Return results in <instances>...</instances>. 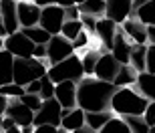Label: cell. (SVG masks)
I'll return each mask as SVG.
<instances>
[{"label": "cell", "mask_w": 155, "mask_h": 133, "mask_svg": "<svg viewBox=\"0 0 155 133\" xmlns=\"http://www.w3.org/2000/svg\"><path fill=\"white\" fill-rule=\"evenodd\" d=\"M117 87L113 83L99 81L95 77H83L77 83V107L85 113H97V111L111 109V97L115 95Z\"/></svg>", "instance_id": "cell-1"}, {"label": "cell", "mask_w": 155, "mask_h": 133, "mask_svg": "<svg viewBox=\"0 0 155 133\" xmlns=\"http://www.w3.org/2000/svg\"><path fill=\"white\" fill-rule=\"evenodd\" d=\"M147 105L149 101L133 87L117 89L115 95L111 97V111L117 113V117H139L145 113Z\"/></svg>", "instance_id": "cell-2"}, {"label": "cell", "mask_w": 155, "mask_h": 133, "mask_svg": "<svg viewBox=\"0 0 155 133\" xmlns=\"http://www.w3.org/2000/svg\"><path fill=\"white\" fill-rule=\"evenodd\" d=\"M46 71H48V67L35 57L32 58H14V65H12V83H16L20 87H26L32 81H40L46 75Z\"/></svg>", "instance_id": "cell-3"}, {"label": "cell", "mask_w": 155, "mask_h": 133, "mask_svg": "<svg viewBox=\"0 0 155 133\" xmlns=\"http://www.w3.org/2000/svg\"><path fill=\"white\" fill-rule=\"evenodd\" d=\"M46 77H48L54 85H57V83H64V81L79 83L81 79L85 77L81 57L71 55L69 58H64V61H61V63L51 65V67H48V71H46Z\"/></svg>", "instance_id": "cell-4"}, {"label": "cell", "mask_w": 155, "mask_h": 133, "mask_svg": "<svg viewBox=\"0 0 155 133\" xmlns=\"http://www.w3.org/2000/svg\"><path fill=\"white\" fill-rule=\"evenodd\" d=\"M61 113H63V107L58 105L57 99H46V101H42V107L35 113L32 127H40V125L61 127V119H63Z\"/></svg>", "instance_id": "cell-5"}, {"label": "cell", "mask_w": 155, "mask_h": 133, "mask_svg": "<svg viewBox=\"0 0 155 133\" xmlns=\"http://www.w3.org/2000/svg\"><path fill=\"white\" fill-rule=\"evenodd\" d=\"M63 24H64V8H61V6H57V4H51V6L40 8L38 26L42 30H46L51 36L61 35Z\"/></svg>", "instance_id": "cell-6"}, {"label": "cell", "mask_w": 155, "mask_h": 133, "mask_svg": "<svg viewBox=\"0 0 155 133\" xmlns=\"http://www.w3.org/2000/svg\"><path fill=\"white\" fill-rule=\"evenodd\" d=\"M35 42L28 41L22 35V30H18L14 35H8L4 38V51L10 52L14 58H32L35 55Z\"/></svg>", "instance_id": "cell-7"}, {"label": "cell", "mask_w": 155, "mask_h": 133, "mask_svg": "<svg viewBox=\"0 0 155 133\" xmlns=\"http://www.w3.org/2000/svg\"><path fill=\"white\" fill-rule=\"evenodd\" d=\"M71 55H75L73 42L67 41L64 36L54 35V36H51V41L46 42V58H48L51 65L61 63V61H64V58H69Z\"/></svg>", "instance_id": "cell-8"}, {"label": "cell", "mask_w": 155, "mask_h": 133, "mask_svg": "<svg viewBox=\"0 0 155 133\" xmlns=\"http://www.w3.org/2000/svg\"><path fill=\"white\" fill-rule=\"evenodd\" d=\"M16 4H18V0H0V24H2L6 36L20 30Z\"/></svg>", "instance_id": "cell-9"}, {"label": "cell", "mask_w": 155, "mask_h": 133, "mask_svg": "<svg viewBox=\"0 0 155 133\" xmlns=\"http://www.w3.org/2000/svg\"><path fill=\"white\" fill-rule=\"evenodd\" d=\"M119 67H121V65L117 63V58L113 57L111 52H105V55L99 57L93 77L99 79V81H105V83H113V81H115V77H117V73H119Z\"/></svg>", "instance_id": "cell-10"}, {"label": "cell", "mask_w": 155, "mask_h": 133, "mask_svg": "<svg viewBox=\"0 0 155 133\" xmlns=\"http://www.w3.org/2000/svg\"><path fill=\"white\" fill-rule=\"evenodd\" d=\"M6 117H10L16 127H30L32 121H35V113L26 107L24 103H20L18 99H12L8 103V109H6Z\"/></svg>", "instance_id": "cell-11"}, {"label": "cell", "mask_w": 155, "mask_h": 133, "mask_svg": "<svg viewBox=\"0 0 155 133\" xmlns=\"http://www.w3.org/2000/svg\"><path fill=\"white\" fill-rule=\"evenodd\" d=\"M131 2L133 0H105V18L123 24L131 16Z\"/></svg>", "instance_id": "cell-12"}, {"label": "cell", "mask_w": 155, "mask_h": 133, "mask_svg": "<svg viewBox=\"0 0 155 133\" xmlns=\"http://www.w3.org/2000/svg\"><path fill=\"white\" fill-rule=\"evenodd\" d=\"M16 12H18V24H20V28L38 26V20H40V8L35 4V2H28V0H18Z\"/></svg>", "instance_id": "cell-13"}, {"label": "cell", "mask_w": 155, "mask_h": 133, "mask_svg": "<svg viewBox=\"0 0 155 133\" xmlns=\"http://www.w3.org/2000/svg\"><path fill=\"white\" fill-rule=\"evenodd\" d=\"M54 99L63 109H75L77 107V83L64 81L54 85Z\"/></svg>", "instance_id": "cell-14"}, {"label": "cell", "mask_w": 155, "mask_h": 133, "mask_svg": "<svg viewBox=\"0 0 155 133\" xmlns=\"http://www.w3.org/2000/svg\"><path fill=\"white\" fill-rule=\"evenodd\" d=\"M131 41L125 36V32L121 28H117V35H115V41H113V46H111V55L117 58L119 65H129V55H131Z\"/></svg>", "instance_id": "cell-15"}, {"label": "cell", "mask_w": 155, "mask_h": 133, "mask_svg": "<svg viewBox=\"0 0 155 133\" xmlns=\"http://www.w3.org/2000/svg\"><path fill=\"white\" fill-rule=\"evenodd\" d=\"M121 30L129 41H133V45H147V26L141 24L137 18H127Z\"/></svg>", "instance_id": "cell-16"}, {"label": "cell", "mask_w": 155, "mask_h": 133, "mask_svg": "<svg viewBox=\"0 0 155 133\" xmlns=\"http://www.w3.org/2000/svg\"><path fill=\"white\" fill-rule=\"evenodd\" d=\"M117 26L113 20H109V18H99L97 20V28H95V35L99 36V41L105 45V48L107 51H111V46H113V41H115V35H117Z\"/></svg>", "instance_id": "cell-17"}, {"label": "cell", "mask_w": 155, "mask_h": 133, "mask_svg": "<svg viewBox=\"0 0 155 133\" xmlns=\"http://www.w3.org/2000/svg\"><path fill=\"white\" fill-rule=\"evenodd\" d=\"M63 119H61V127L67 133H73L77 129H81L85 125V111L81 107H75V109H63Z\"/></svg>", "instance_id": "cell-18"}, {"label": "cell", "mask_w": 155, "mask_h": 133, "mask_svg": "<svg viewBox=\"0 0 155 133\" xmlns=\"http://www.w3.org/2000/svg\"><path fill=\"white\" fill-rule=\"evenodd\" d=\"M133 89H135L139 95H143L149 103H153L155 101V75L153 73H139Z\"/></svg>", "instance_id": "cell-19"}, {"label": "cell", "mask_w": 155, "mask_h": 133, "mask_svg": "<svg viewBox=\"0 0 155 133\" xmlns=\"http://www.w3.org/2000/svg\"><path fill=\"white\" fill-rule=\"evenodd\" d=\"M137 71L133 69L131 65H121L119 67V73H117L115 81H113V85H115L117 89H123V87H133L135 85V81H137Z\"/></svg>", "instance_id": "cell-20"}, {"label": "cell", "mask_w": 155, "mask_h": 133, "mask_svg": "<svg viewBox=\"0 0 155 133\" xmlns=\"http://www.w3.org/2000/svg\"><path fill=\"white\" fill-rule=\"evenodd\" d=\"M129 18H137L139 22L145 24V26H155V0H149L141 8L133 10Z\"/></svg>", "instance_id": "cell-21"}, {"label": "cell", "mask_w": 155, "mask_h": 133, "mask_svg": "<svg viewBox=\"0 0 155 133\" xmlns=\"http://www.w3.org/2000/svg\"><path fill=\"white\" fill-rule=\"evenodd\" d=\"M12 65H14V57L2 48L0 51V87L12 83Z\"/></svg>", "instance_id": "cell-22"}, {"label": "cell", "mask_w": 155, "mask_h": 133, "mask_svg": "<svg viewBox=\"0 0 155 133\" xmlns=\"http://www.w3.org/2000/svg\"><path fill=\"white\" fill-rule=\"evenodd\" d=\"M145 58H147V45H133L129 55V65L137 73H145Z\"/></svg>", "instance_id": "cell-23"}, {"label": "cell", "mask_w": 155, "mask_h": 133, "mask_svg": "<svg viewBox=\"0 0 155 133\" xmlns=\"http://www.w3.org/2000/svg\"><path fill=\"white\" fill-rule=\"evenodd\" d=\"M113 113L111 111H97V113H85V125L91 127L93 131H99V129L107 125V121L113 119Z\"/></svg>", "instance_id": "cell-24"}, {"label": "cell", "mask_w": 155, "mask_h": 133, "mask_svg": "<svg viewBox=\"0 0 155 133\" xmlns=\"http://www.w3.org/2000/svg\"><path fill=\"white\" fill-rule=\"evenodd\" d=\"M77 6H79L81 14H89V16H95V18L105 14V0H87V2Z\"/></svg>", "instance_id": "cell-25"}, {"label": "cell", "mask_w": 155, "mask_h": 133, "mask_svg": "<svg viewBox=\"0 0 155 133\" xmlns=\"http://www.w3.org/2000/svg\"><path fill=\"white\" fill-rule=\"evenodd\" d=\"M22 30V35L28 38V41H32L35 45H46V42L51 41V35L46 32V30H42L40 26H30V28H20Z\"/></svg>", "instance_id": "cell-26"}, {"label": "cell", "mask_w": 155, "mask_h": 133, "mask_svg": "<svg viewBox=\"0 0 155 133\" xmlns=\"http://www.w3.org/2000/svg\"><path fill=\"white\" fill-rule=\"evenodd\" d=\"M83 32V24H81V20H64L63 28H61V36H64L67 41H75L77 36Z\"/></svg>", "instance_id": "cell-27"}, {"label": "cell", "mask_w": 155, "mask_h": 133, "mask_svg": "<svg viewBox=\"0 0 155 133\" xmlns=\"http://www.w3.org/2000/svg\"><path fill=\"white\" fill-rule=\"evenodd\" d=\"M97 133H131L129 131V127H127V123L121 119V117H113L111 121H107V125H103V127L99 129Z\"/></svg>", "instance_id": "cell-28"}, {"label": "cell", "mask_w": 155, "mask_h": 133, "mask_svg": "<svg viewBox=\"0 0 155 133\" xmlns=\"http://www.w3.org/2000/svg\"><path fill=\"white\" fill-rule=\"evenodd\" d=\"M121 119L127 123V127H129L131 133H149V125H147V121L143 119V115H139V117H121Z\"/></svg>", "instance_id": "cell-29"}, {"label": "cell", "mask_w": 155, "mask_h": 133, "mask_svg": "<svg viewBox=\"0 0 155 133\" xmlns=\"http://www.w3.org/2000/svg\"><path fill=\"white\" fill-rule=\"evenodd\" d=\"M99 52H93L89 51L85 55V57L81 58V63H83V71H85V77H93V73H95V67H97V61H99Z\"/></svg>", "instance_id": "cell-30"}, {"label": "cell", "mask_w": 155, "mask_h": 133, "mask_svg": "<svg viewBox=\"0 0 155 133\" xmlns=\"http://www.w3.org/2000/svg\"><path fill=\"white\" fill-rule=\"evenodd\" d=\"M38 97L42 99V101H46V99H54V83H52L46 75L40 79V93H38Z\"/></svg>", "instance_id": "cell-31"}, {"label": "cell", "mask_w": 155, "mask_h": 133, "mask_svg": "<svg viewBox=\"0 0 155 133\" xmlns=\"http://www.w3.org/2000/svg\"><path fill=\"white\" fill-rule=\"evenodd\" d=\"M0 95H4V97L8 99H20L24 95V87H20V85H16V83H8V85H2L0 87Z\"/></svg>", "instance_id": "cell-32"}, {"label": "cell", "mask_w": 155, "mask_h": 133, "mask_svg": "<svg viewBox=\"0 0 155 133\" xmlns=\"http://www.w3.org/2000/svg\"><path fill=\"white\" fill-rule=\"evenodd\" d=\"M18 101H20V103H24L30 111H32V113H36V111L42 107V99H40L38 95H30V93H24Z\"/></svg>", "instance_id": "cell-33"}, {"label": "cell", "mask_w": 155, "mask_h": 133, "mask_svg": "<svg viewBox=\"0 0 155 133\" xmlns=\"http://www.w3.org/2000/svg\"><path fill=\"white\" fill-rule=\"evenodd\" d=\"M81 24H83V30L87 35H95V28H97V20L99 18L95 16H89V14H81Z\"/></svg>", "instance_id": "cell-34"}, {"label": "cell", "mask_w": 155, "mask_h": 133, "mask_svg": "<svg viewBox=\"0 0 155 133\" xmlns=\"http://www.w3.org/2000/svg\"><path fill=\"white\" fill-rule=\"evenodd\" d=\"M145 73L155 75V45H147V58H145Z\"/></svg>", "instance_id": "cell-35"}, {"label": "cell", "mask_w": 155, "mask_h": 133, "mask_svg": "<svg viewBox=\"0 0 155 133\" xmlns=\"http://www.w3.org/2000/svg\"><path fill=\"white\" fill-rule=\"evenodd\" d=\"M143 119L147 121L149 127H155V101L147 105V109H145V113H143Z\"/></svg>", "instance_id": "cell-36"}, {"label": "cell", "mask_w": 155, "mask_h": 133, "mask_svg": "<svg viewBox=\"0 0 155 133\" xmlns=\"http://www.w3.org/2000/svg\"><path fill=\"white\" fill-rule=\"evenodd\" d=\"M79 18H81V12H79V6L77 4L64 8V20H79Z\"/></svg>", "instance_id": "cell-37"}, {"label": "cell", "mask_w": 155, "mask_h": 133, "mask_svg": "<svg viewBox=\"0 0 155 133\" xmlns=\"http://www.w3.org/2000/svg\"><path fill=\"white\" fill-rule=\"evenodd\" d=\"M87 45H89V35L83 30L75 41H73V51H79V48H83V46H87Z\"/></svg>", "instance_id": "cell-38"}, {"label": "cell", "mask_w": 155, "mask_h": 133, "mask_svg": "<svg viewBox=\"0 0 155 133\" xmlns=\"http://www.w3.org/2000/svg\"><path fill=\"white\" fill-rule=\"evenodd\" d=\"M32 133H67L63 127H52V125H40V127H35Z\"/></svg>", "instance_id": "cell-39"}, {"label": "cell", "mask_w": 155, "mask_h": 133, "mask_svg": "<svg viewBox=\"0 0 155 133\" xmlns=\"http://www.w3.org/2000/svg\"><path fill=\"white\" fill-rule=\"evenodd\" d=\"M12 127H16V125H14V121H12L10 117H2V119H0V133L2 131H8V129H12Z\"/></svg>", "instance_id": "cell-40"}, {"label": "cell", "mask_w": 155, "mask_h": 133, "mask_svg": "<svg viewBox=\"0 0 155 133\" xmlns=\"http://www.w3.org/2000/svg\"><path fill=\"white\" fill-rule=\"evenodd\" d=\"M24 93H30V95H38L40 93V81H32L24 87Z\"/></svg>", "instance_id": "cell-41"}, {"label": "cell", "mask_w": 155, "mask_h": 133, "mask_svg": "<svg viewBox=\"0 0 155 133\" xmlns=\"http://www.w3.org/2000/svg\"><path fill=\"white\" fill-rule=\"evenodd\" d=\"M35 58H38V61H42V57H46V45H36L35 46V55H32Z\"/></svg>", "instance_id": "cell-42"}, {"label": "cell", "mask_w": 155, "mask_h": 133, "mask_svg": "<svg viewBox=\"0 0 155 133\" xmlns=\"http://www.w3.org/2000/svg\"><path fill=\"white\" fill-rule=\"evenodd\" d=\"M8 103H10V99L4 97V95H0V119L6 115V109H8Z\"/></svg>", "instance_id": "cell-43"}, {"label": "cell", "mask_w": 155, "mask_h": 133, "mask_svg": "<svg viewBox=\"0 0 155 133\" xmlns=\"http://www.w3.org/2000/svg\"><path fill=\"white\" fill-rule=\"evenodd\" d=\"M147 45H155V26H147Z\"/></svg>", "instance_id": "cell-44"}, {"label": "cell", "mask_w": 155, "mask_h": 133, "mask_svg": "<svg viewBox=\"0 0 155 133\" xmlns=\"http://www.w3.org/2000/svg\"><path fill=\"white\" fill-rule=\"evenodd\" d=\"M52 4H57V6H61V8H67V6H73L75 2L73 0H51Z\"/></svg>", "instance_id": "cell-45"}, {"label": "cell", "mask_w": 155, "mask_h": 133, "mask_svg": "<svg viewBox=\"0 0 155 133\" xmlns=\"http://www.w3.org/2000/svg\"><path fill=\"white\" fill-rule=\"evenodd\" d=\"M147 2H149V0H133V2H131V12L137 10V8H141V6L147 4Z\"/></svg>", "instance_id": "cell-46"}, {"label": "cell", "mask_w": 155, "mask_h": 133, "mask_svg": "<svg viewBox=\"0 0 155 133\" xmlns=\"http://www.w3.org/2000/svg\"><path fill=\"white\" fill-rule=\"evenodd\" d=\"M32 2H35L38 8H45V6H51V4H52L51 0H32Z\"/></svg>", "instance_id": "cell-47"}, {"label": "cell", "mask_w": 155, "mask_h": 133, "mask_svg": "<svg viewBox=\"0 0 155 133\" xmlns=\"http://www.w3.org/2000/svg\"><path fill=\"white\" fill-rule=\"evenodd\" d=\"M4 38H6V32H4V28H2V24H0V51L4 48Z\"/></svg>", "instance_id": "cell-48"}, {"label": "cell", "mask_w": 155, "mask_h": 133, "mask_svg": "<svg viewBox=\"0 0 155 133\" xmlns=\"http://www.w3.org/2000/svg\"><path fill=\"white\" fill-rule=\"evenodd\" d=\"M73 133H97V131H93L91 127H87V125H83L81 129H77V131H73Z\"/></svg>", "instance_id": "cell-49"}, {"label": "cell", "mask_w": 155, "mask_h": 133, "mask_svg": "<svg viewBox=\"0 0 155 133\" xmlns=\"http://www.w3.org/2000/svg\"><path fill=\"white\" fill-rule=\"evenodd\" d=\"M2 133H22L18 127H12V129H8V131H2Z\"/></svg>", "instance_id": "cell-50"}, {"label": "cell", "mask_w": 155, "mask_h": 133, "mask_svg": "<svg viewBox=\"0 0 155 133\" xmlns=\"http://www.w3.org/2000/svg\"><path fill=\"white\" fill-rule=\"evenodd\" d=\"M75 4H83V2H87V0H73Z\"/></svg>", "instance_id": "cell-51"}, {"label": "cell", "mask_w": 155, "mask_h": 133, "mask_svg": "<svg viewBox=\"0 0 155 133\" xmlns=\"http://www.w3.org/2000/svg\"><path fill=\"white\" fill-rule=\"evenodd\" d=\"M149 133H155V127H149Z\"/></svg>", "instance_id": "cell-52"}]
</instances>
